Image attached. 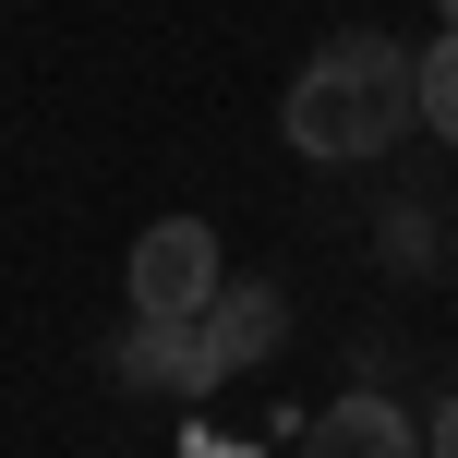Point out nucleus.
Returning <instances> with one entry per match:
<instances>
[{
  "label": "nucleus",
  "mask_w": 458,
  "mask_h": 458,
  "mask_svg": "<svg viewBox=\"0 0 458 458\" xmlns=\"http://www.w3.org/2000/svg\"><path fill=\"white\" fill-rule=\"evenodd\" d=\"M277 133H290V157H314V169H386L398 145L422 133V109H411V48L374 37V24L326 37L314 61L290 72V97H277Z\"/></svg>",
  "instance_id": "obj_1"
},
{
  "label": "nucleus",
  "mask_w": 458,
  "mask_h": 458,
  "mask_svg": "<svg viewBox=\"0 0 458 458\" xmlns=\"http://www.w3.org/2000/svg\"><path fill=\"white\" fill-rule=\"evenodd\" d=\"M217 290H229V253H217L206 217L133 229V253H121V301H133V326H193Z\"/></svg>",
  "instance_id": "obj_2"
},
{
  "label": "nucleus",
  "mask_w": 458,
  "mask_h": 458,
  "mask_svg": "<svg viewBox=\"0 0 458 458\" xmlns=\"http://www.w3.org/2000/svg\"><path fill=\"white\" fill-rule=\"evenodd\" d=\"M277 338H290V290H266V277H229L206 314H193V350L217 362V386L253 374V362H277Z\"/></svg>",
  "instance_id": "obj_3"
},
{
  "label": "nucleus",
  "mask_w": 458,
  "mask_h": 458,
  "mask_svg": "<svg viewBox=\"0 0 458 458\" xmlns=\"http://www.w3.org/2000/svg\"><path fill=\"white\" fill-rule=\"evenodd\" d=\"M301 458H422V422L398 411L386 386H350V398H326V411L301 422Z\"/></svg>",
  "instance_id": "obj_4"
},
{
  "label": "nucleus",
  "mask_w": 458,
  "mask_h": 458,
  "mask_svg": "<svg viewBox=\"0 0 458 458\" xmlns=\"http://www.w3.org/2000/svg\"><path fill=\"white\" fill-rule=\"evenodd\" d=\"M109 374L133 398H217V362L193 350V326H133V338L109 350Z\"/></svg>",
  "instance_id": "obj_5"
},
{
  "label": "nucleus",
  "mask_w": 458,
  "mask_h": 458,
  "mask_svg": "<svg viewBox=\"0 0 458 458\" xmlns=\"http://www.w3.org/2000/svg\"><path fill=\"white\" fill-rule=\"evenodd\" d=\"M411 109H422V133L458 157V24H435V48H411Z\"/></svg>",
  "instance_id": "obj_6"
},
{
  "label": "nucleus",
  "mask_w": 458,
  "mask_h": 458,
  "mask_svg": "<svg viewBox=\"0 0 458 458\" xmlns=\"http://www.w3.org/2000/svg\"><path fill=\"white\" fill-rule=\"evenodd\" d=\"M422 458H458V398H446L435 422H422Z\"/></svg>",
  "instance_id": "obj_7"
},
{
  "label": "nucleus",
  "mask_w": 458,
  "mask_h": 458,
  "mask_svg": "<svg viewBox=\"0 0 458 458\" xmlns=\"http://www.w3.org/2000/svg\"><path fill=\"white\" fill-rule=\"evenodd\" d=\"M435 13H446V24H458V0H435Z\"/></svg>",
  "instance_id": "obj_8"
}]
</instances>
